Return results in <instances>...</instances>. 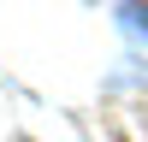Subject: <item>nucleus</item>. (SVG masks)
Segmentation results:
<instances>
[]
</instances>
